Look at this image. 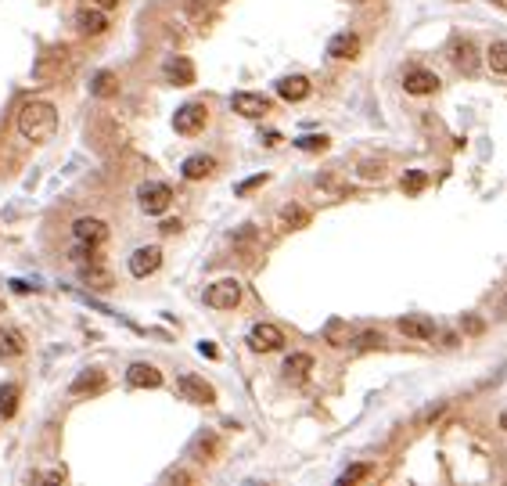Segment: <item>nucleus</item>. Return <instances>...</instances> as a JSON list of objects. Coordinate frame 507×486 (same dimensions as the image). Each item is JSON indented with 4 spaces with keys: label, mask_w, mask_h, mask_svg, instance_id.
Masks as SVG:
<instances>
[{
    "label": "nucleus",
    "mask_w": 507,
    "mask_h": 486,
    "mask_svg": "<svg viewBox=\"0 0 507 486\" xmlns=\"http://www.w3.org/2000/svg\"><path fill=\"white\" fill-rule=\"evenodd\" d=\"M15 126H18V134H22L26 141L47 144V141L54 137V130H58V108H54L50 101L33 97V101H26V104L18 108Z\"/></svg>",
    "instance_id": "obj_1"
},
{
    "label": "nucleus",
    "mask_w": 507,
    "mask_h": 486,
    "mask_svg": "<svg viewBox=\"0 0 507 486\" xmlns=\"http://www.w3.org/2000/svg\"><path fill=\"white\" fill-rule=\"evenodd\" d=\"M137 202L148 216H162L169 209V202H173V188H169L165 180H148L137 188Z\"/></svg>",
    "instance_id": "obj_2"
},
{
    "label": "nucleus",
    "mask_w": 507,
    "mask_h": 486,
    "mask_svg": "<svg viewBox=\"0 0 507 486\" xmlns=\"http://www.w3.org/2000/svg\"><path fill=\"white\" fill-rule=\"evenodd\" d=\"M245 342H249L252 353H273V350L285 346V332H280L277 324H270V320H256L252 328H249Z\"/></svg>",
    "instance_id": "obj_3"
},
{
    "label": "nucleus",
    "mask_w": 507,
    "mask_h": 486,
    "mask_svg": "<svg viewBox=\"0 0 507 486\" xmlns=\"http://www.w3.org/2000/svg\"><path fill=\"white\" fill-rule=\"evenodd\" d=\"M238 303H241V281L234 278H219L205 288V306L212 310H234Z\"/></svg>",
    "instance_id": "obj_4"
},
{
    "label": "nucleus",
    "mask_w": 507,
    "mask_h": 486,
    "mask_svg": "<svg viewBox=\"0 0 507 486\" xmlns=\"http://www.w3.org/2000/svg\"><path fill=\"white\" fill-rule=\"evenodd\" d=\"M205 123H209V108H205V104H198V101L180 104V108H177V116H173V130H177V134H184V137H195L198 130H205Z\"/></svg>",
    "instance_id": "obj_5"
},
{
    "label": "nucleus",
    "mask_w": 507,
    "mask_h": 486,
    "mask_svg": "<svg viewBox=\"0 0 507 486\" xmlns=\"http://www.w3.org/2000/svg\"><path fill=\"white\" fill-rule=\"evenodd\" d=\"M72 238L80 245H90V249H101L108 242V224L97 220V216H80V220L72 224Z\"/></svg>",
    "instance_id": "obj_6"
},
{
    "label": "nucleus",
    "mask_w": 507,
    "mask_h": 486,
    "mask_svg": "<svg viewBox=\"0 0 507 486\" xmlns=\"http://www.w3.org/2000/svg\"><path fill=\"white\" fill-rule=\"evenodd\" d=\"M177 393H180L184 400H191V404H212V400H216V389L205 382L202 374H191V371H184V374L177 378Z\"/></svg>",
    "instance_id": "obj_7"
},
{
    "label": "nucleus",
    "mask_w": 507,
    "mask_h": 486,
    "mask_svg": "<svg viewBox=\"0 0 507 486\" xmlns=\"http://www.w3.org/2000/svg\"><path fill=\"white\" fill-rule=\"evenodd\" d=\"M231 108H234L238 116H245V119H263L270 112V97H263L256 90H238L231 97Z\"/></svg>",
    "instance_id": "obj_8"
},
{
    "label": "nucleus",
    "mask_w": 507,
    "mask_h": 486,
    "mask_svg": "<svg viewBox=\"0 0 507 486\" xmlns=\"http://www.w3.org/2000/svg\"><path fill=\"white\" fill-rule=\"evenodd\" d=\"M130 274L133 278H151L155 270L162 266V249L158 245H141V249H133V256H130Z\"/></svg>",
    "instance_id": "obj_9"
},
{
    "label": "nucleus",
    "mask_w": 507,
    "mask_h": 486,
    "mask_svg": "<svg viewBox=\"0 0 507 486\" xmlns=\"http://www.w3.org/2000/svg\"><path fill=\"white\" fill-rule=\"evenodd\" d=\"M396 328H400L407 339H414V342H428V339H435V320H432L428 313H407V317H400Z\"/></svg>",
    "instance_id": "obj_10"
},
{
    "label": "nucleus",
    "mask_w": 507,
    "mask_h": 486,
    "mask_svg": "<svg viewBox=\"0 0 507 486\" xmlns=\"http://www.w3.org/2000/svg\"><path fill=\"white\" fill-rule=\"evenodd\" d=\"M403 90L414 94V97H428L439 90V76L432 69H407L403 72Z\"/></svg>",
    "instance_id": "obj_11"
},
{
    "label": "nucleus",
    "mask_w": 507,
    "mask_h": 486,
    "mask_svg": "<svg viewBox=\"0 0 507 486\" xmlns=\"http://www.w3.org/2000/svg\"><path fill=\"white\" fill-rule=\"evenodd\" d=\"M162 76L173 87H191L195 83V65H191V58H184V54H173V58H165Z\"/></svg>",
    "instance_id": "obj_12"
},
{
    "label": "nucleus",
    "mask_w": 507,
    "mask_h": 486,
    "mask_svg": "<svg viewBox=\"0 0 507 486\" xmlns=\"http://www.w3.org/2000/svg\"><path fill=\"white\" fill-rule=\"evenodd\" d=\"M126 386H130V389H158V386H162V371H158L155 364L137 360V364H130V371H126Z\"/></svg>",
    "instance_id": "obj_13"
},
{
    "label": "nucleus",
    "mask_w": 507,
    "mask_h": 486,
    "mask_svg": "<svg viewBox=\"0 0 507 486\" xmlns=\"http://www.w3.org/2000/svg\"><path fill=\"white\" fill-rule=\"evenodd\" d=\"M327 54H331V58H338V62H342V58H356V54H360V40L353 33H334L327 40Z\"/></svg>",
    "instance_id": "obj_14"
},
{
    "label": "nucleus",
    "mask_w": 507,
    "mask_h": 486,
    "mask_svg": "<svg viewBox=\"0 0 507 486\" xmlns=\"http://www.w3.org/2000/svg\"><path fill=\"white\" fill-rule=\"evenodd\" d=\"M76 26H80L83 33H90V36H101V33L108 29V15H104V8L90 4V8H83V11L76 15Z\"/></svg>",
    "instance_id": "obj_15"
},
{
    "label": "nucleus",
    "mask_w": 507,
    "mask_h": 486,
    "mask_svg": "<svg viewBox=\"0 0 507 486\" xmlns=\"http://www.w3.org/2000/svg\"><path fill=\"white\" fill-rule=\"evenodd\" d=\"M310 80L306 76H285V80H277V94L285 97V101H306L310 97Z\"/></svg>",
    "instance_id": "obj_16"
},
{
    "label": "nucleus",
    "mask_w": 507,
    "mask_h": 486,
    "mask_svg": "<svg viewBox=\"0 0 507 486\" xmlns=\"http://www.w3.org/2000/svg\"><path fill=\"white\" fill-rule=\"evenodd\" d=\"M285 378L288 382H302V378L313 371V353H292V357H285Z\"/></svg>",
    "instance_id": "obj_17"
},
{
    "label": "nucleus",
    "mask_w": 507,
    "mask_h": 486,
    "mask_svg": "<svg viewBox=\"0 0 507 486\" xmlns=\"http://www.w3.org/2000/svg\"><path fill=\"white\" fill-rule=\"evenodd\" d=\"M26 353V335L18 328H0V357L4 360H15Z\"/></svg>",
    "instance_id": "obj_18"
},
{
    "label": "nucleus",
    "mask_w": 507,
    "mask_h": 486,
    "mask_svg": "<svg viewBox=\"0 0 507 486\" xmlns=\"http://www.w3.org/2000/svg\"><path fill=\"white\" fill-rule=\"evenodd\" d=\"M212 166H216V162H212L209 155H187L184 166H180V173H184V180H205V177L212 173Z\"/></svg>",
    "instance_id": "obj_19"
},
{
    "label": "nucleus",
    "mask_w": 507,
    "mask_h": 486,
    "mask_svg": "<svg viewBox=\"0 0 507 486\" xmlns=\"http://www.w3.org/2000/svg\"><path fill=\"white\" fill-rule=\"evenodd\" d=\"M277 224L285 227V231H299V227L310 224V209L306 205H285V209L277 212Z\"/></svg>",
    "instance_id": "obj_20"
},
{
    "label": "nucleus",
    "mask_w": 507,
    "mask_h": 486,
    "mask_svg": "<svg viewBox=\"0 0 507 486\" xmlns=\"http://www.w3.org/2000/svg\"><path fill=\"white\" fill-rule=\"evenodd\" d=\"M101 386H104V371H101V367H87L83 374H76V382L69 386V393L80 396V393H94V389H101Z\"/></svg>",
    "instance_id": "obj_21"
},
{
    "label": "nucleus",
    "mask_w": 507,
    "mask_h": 486,
    "mask_svg": "<svg viewBox=\"0 0 507 486\" xmlns=\"http://www.w3.org/2000/svg\"><path fill=\"white\" fill-rule=\"evenodd\" d=\"M486 65L493 76H507V40H493L486 47Z\"/></svg>",
    "instance_id": "obj_22"
},
{
    "label": "nucleus",
    "mask_w": 507,
    "mask_h": 486,
    "mask_svg": "<svg viewBox=\"0 0 507 486\" xmlns=\"http://www.w3.org/2000/svg\"><path fill=\"white\" fill-rule=\"evenodd\" d=\"M90 90H94V97H111V94H116L119 90V83H116V72H97L94 76V83H90Z\"/></svg>",
    "instance_id": "obj_23"
},
{
    "label": "nucleus",
    "mask_w": 507,
    "mask_h": 486,
    "mask_svg": "<svg viewBox=\"0 0 507 486\" xmlns=\"http://www.w3.org/2000/svg\"><path fill=\"white\" fill-rule=\"evenodd\" d=\"M18 386L15 382H8V386H0V414H4V418H11L15 411H18Z\"/></svg>",
    "instance_id": "obj_24"
},
{
    "label": "nucleus",
    "mask_w": 507,
    "mask_h": 486,
    "mask_svg": "<svg viewBox=\"0 0 507 486\" xmlns=\"http://www.w3.org/2000/svg\"><path fill=\"white\" fill-rule=\"evenodd\" d=\"M471 54H475V47H471L468 40L454 47V62H457V69H464V72H471V69H475V58H471Z\"/></svg>",
    "instance_id": "obj_25"
},
{
    "label": "nucleus",
    "mask_w": 507,
    "mask_h": 486,
    "mask_svg": "<svg viewBox=\"0 0 507 486\" xmlns=\"http://www.w3.org/2000/svg\"><path fill=\"white\" fill-rule=\"evenodd\" d=\"M425 184H428V177H425L421 170H410V173H403V180H400V188H403V191H410V195H418Z\"/></svg>",
    "instance_id": "obj_26"
},
{
    "label": "nucleus",
    "mask_w": 507,
    "mask_h": 486,
    "mask_svg": "<svg viewBox=\"0 0 507 486\" xmlns=\"http://www.w3.org/2000/svg\"><path fill=\"white\" fill-rule=\"evenodd\" d=\"M295 144H299L302 151H324V148H327V137H324V134H306V137H299Z\"/></svg>",
    "instance_id": "obj_27"
},
{
    "label": "nucleus",
    "mask_w": 507,
    "mask_h": 486,
    "mask_svg": "<svg viewBox=\"0 0 507 486\" xmlns=\"http://www.w3.org/2000/svg\"><path fill=\"white\" fill-rule=\"evenodd\" d=\"M367 475H371V465H353V468H346L342 482L349 486V482H360V479H367Z\"/></svg>",
    "instance_id": "obj_28"
},
{
    "label": "nucleus",
    "mask_w": 507,
    "mask_h": 486,
    "mask_svg": "<svg viewBox=\"0 0 507 486\" xmlns=\"http://www.w3.org/2000/svg\"><path fill=\"white\" fill-rule=\"evenodd\" d=\"M374 346H381V332H364L356 339V350H374Z\"/></svg>",
    "instance_id": "obj_29"
},
{
    "label": "nucleus",
    "mask_w": 507,
    "mask_h": 486,
    "mask_svg": "<svg viewBox=\"0 0 507 486\" xmlns=\"http://www.w3.org/2000/svg\"><path fill=\"white\" fill-rule=\"evenodd\" d=\"M263 180H266V177H263V173H259V177H249V180H245V184H238V195H249V191H252V188H259V184H263Z\"/></svg>",
    "instance_id": "obj_30"
},
{
    "label": "nucleus",
    "mask_w": 507,
    "mask_h": 486,
    "mask_svg": "<svg viewBox=\"0 0 507 486\" xmlns=\"http://www.w3.org/2000/svg\"><path fill=\"white\" fill-rule=\"evenodd\" d=\"M158 231H162V234H177V231H180V220H162Z\"/></svg>",
    "instance_id": "obj_31"
},
{
    "label": "nucleus",
    "mask_w": 507,
    "mask_h": 486,
    "mask_svg": "<svg viewBox=\"0 0 507 486\" xmlns=\"http://www.w3.org/2000/svg\"><path fill=\"white\" fill-rule=\"evenodd\" d=\"M259 141H263L266 148H277V144H280V134H273V130H270V134H263Z\"/></svg>",
    "instance_id": "obj_32"
},
{
    "label": "nucleus",
    "mask_w": 507,
    "mask_h": 486,
    "mask_svg": "<svg viewBox=\"0 0 507 486\" xmlns=\"http://www.w3.org/2000/svg\"><path fill=\"white\" fill-rule=\"evenodd\" d=\"M62 479H65V468H54V472L43 475V482H62Z\"/></svg>",
    "instance_id": "obj_33"
},
{
    "label": "nucleus",
    "mask_w": 507,
    "mask_h": 486,
    "mask_svg": "<svg viewBox=\"0 0 507 486\" xmlns=\"http://www.w3.org/2000/svg\"><path fill=\"white\" fill-rule=\"evenodd\" d=\"M464 328H468V332H482V320H475V317H468V320H464Z\"/></svg>",
    "instance_id": "obj_34"
},
{
    "label": "nucleus",
    "mask_w": 507,
    "mask_h": 486,
    "mask_svg": "<svg viewBox=\"0 0 507 486\" xmlns=\"http://www.w3.org/2000/svg\"><path fill=\"white\" fill-rule=\"evenodd\" d=\"M90 4H97V8H104V11H108V8H116L119 0H90Z\"/></svg>",
    "instance_id": "obj_35"
},
{
    "label": "nucleus",
    "mask_w": 507,
    "mask_h": 486,
    "mask_svg": "<svg viewBox=\"0 0 507 486\" xmlns=\"http://www.w3.org/2000/svg\"><path fill=\"white\" fill-rule=\"evenodd\" d=\"M198 350H202V353H205V357H216V346H212V342H202V346H198Z\"/></svg>",
    "instance_id": "obj_36"
},
{
    "label": "nucleus",
    "mask_w": 507,
    "mask_h": 486,
    "mask_svg": "<svg viewBox=\"0 0 507 486\" xmlns=\"http://www.w3.org/2000/svg\"><path fill=\"white\" fill-rule=\"evenodd\" d=\"M496 425H500V428H503V432H507V411H503V414H500V418H496Z\"/></svg>",
    "instance_id": "obj_37"
},
{
    "label": "nucleus",
    "mask_w": 507,
    "mask_h": 486,
    "mask_svg": "<svg viewBox=\"0 0 507 486\" xmlns=\"http://www.w3.org/2000/svg\"><path fill=\"white\" fill-rule=\"evenodd\" d=\"M349 4H367V0H349Z\"/></svg>",
    "instance_id": "obj_38"
},
{
    "label": "nucleus",
    "mask_w": 507,
    "mask_h": 486,
    "mask_svg": "<svg viewBox=\"0 0 507 486\" xmlns=\"http://www.w3.org/2000/svg\"><path fill=\"white\" fill-rule=\"evenodd\" d=\"M0 313H4V303H0Z\"/></svg>",
    "instance_id": "obj_39"
}]
</instances>
